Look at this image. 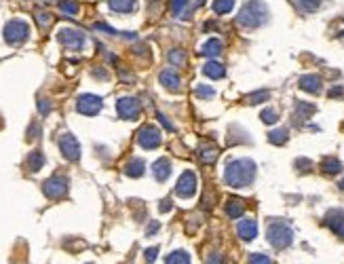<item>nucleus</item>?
<instances>
[{"label": "nucleus", "instance_id": "f257e3e1", "mask_svg": "<svg viewBox=\"0 0 344 264\" xmlns=\"http://www.w3.org/2000/svg\"><path fill=\"white\" fill-rule=\"evenodd\" d=\"M255 178V165L249 158H236V161H230L226 165L224 171V180L228 186L232 188H245L249 186Z\"/></svg>", "mask_w": 344, "mask_h": 264}, {"label": "nucleus", "instance_id": "f03ea898", "mask_svg": "<svg viewBox=\"0 0 344 264\" xmlns=\"http://www.w3.org/2000/svg\"><path fill=\"white\" fill-rule=\"evenodd\" d=\"M268 17V8L264 2H260V0H249L239 13V23L241 25H247V28H258V25H262L264 21H266Z\"/></svg>", "mask_w": 344, "mask_h": 264}, {"label": "nucleus", "instance_id": "7ed1b4c3", "mask_svg": "<svg viewBox=\"0 0 344 264\" xmlns=\"http://www.w3.org/2000/svg\"><path fill=\"white\" fill-rule=\"evenodd\" d=\"M268 241H270V245L275 250H283V248H287L289 243H292V239H294V233H292V228H289L285 222H272L270 226H268Z\"/></svg>", "mask_w": 344, "mask_h": 264}, {"label": "nucleus", "instance_id": "20e7f679", "mask_svg": "<svg viewBox=\"0 0 344 264\" xmlns=\"http://www.w3.org/2000/svg\"><path fill=\"white\" fill-rule=\"evenodd\" d=\"M30 28L23 19H13L4 25V40L8 45H21V42L28 38Z\"/></svg>", "mask_w": 344, "mask_h": 264}, {"label": "nucleus", "instance_id": "39448f33", "mask_svg": "<svg viewBox=\"0 0 344 264\" xmlns=\"http://www.w3.org/2000/svg\"><path fill=\"white\" fill-rule=\"evenodd\" d=\"M42 192L49 197V199H61L68 195V180L61 178V175H53L49 178L45 184H42Z\"/></svg>", "mask_w": 344, "mask_h": 264}, {"label": "nucleus", "instance_id": "423d86ee", "mask_svg": "<svg viewBox=\"0 0 344 264\" xmlns=\"http://www.w3.org/2000/svg\"><path fill=\"white\" fill-rule=\"evenodd\" d=\"M59 150L68 161H78L81 158V146H78L76 137L72 133H64L59 137Z\"/></svg>", "mask_w": 344, "mask_h": 264}, {"label": "nucleus", "instance_id": "0eeeda50", "mask_svg": "<svg viewBox=\"0 0 344 264\" xmlns=\"http://www.w3.org/2000/svg\"><path fill=\"white\" fill-rule=\"evenodd\" d=\"M137 142L142 148H146V150H152V148H156L158 144H161V131H158L156 127H152V125H146V127L139 129Z\"/></svg>", "mask_w": 344, "mask_h": 264}, {"label": "nucleus", "instance_id": "6e6552de", "mask_svg": "<svg viewBox=\"0 0 344 264\" xmlns=\"http://www.w3.org/2000/svg\"><path fill=\"white\" fill-rule=\"evenodd\" d=\"M76 110L81 114H87V117H95L100 110H102V98L98 95H81L76 102Z\"/></svg>", "mask_w": 344, "mask_h": 264}, {"label": "nucleus", "instance_id": "1a4fd4ad", "mask_svg": "<svg viewBox=\"0 0 344 264\" xmlns=\"http://www.w3.org/2000/svg\"><path fill=\"white\" fill-rule=\"evenodd\" d=\"M175 192H178L180 197H184V199L192 197L197 192V175L192 173V171H184L180 175L178 184H175Z\"/></svg>", "mask_w": 344, "mask_h": 264}, {"label": "nucleus", "instance_id": "9d476101", "mask_svg": "<svg viewBox=\"0 0 344 264\" xmlns=\"http://www.w3.org/2000/svg\"><path fill=\"white\" fill-rule=\"evenodd\" d=\"M59 42L61 45H66L70 49H81L85 45V34L78 32V30H70V28H64L59 30Z\"/></svg>", "mask_w": 344, "mask_h": 264}, {"label": "nucleus", "instance_id": "9b49d317", "mask_svg": "<svg viewBox=\"0 0 344 264\" xmlns=\"http://www.w3.org/2000/svg\"><path fill=\"white\" fill-rule=\"evenodd\" d=\"M116 108H118L120 117L127 119V121H135L139 117V102L133 100V98H122Z\"/></svg>", "mask_w": 344, "mask_h": 264}, {"label": "nucleus", "instance_id": "f8f14e48", "mask_svg": "<svg viewBox=\"0 0 344 264\" xmlns=\"http://www.w3.org/2000/svg\"><path fill=\"white\" fill-rule=\"evenodd\" d=\"M325 224H328L334 233L344 239V211L342 209H332L328 216H325Z\"/></svg>", "mask_w": 344, "mask_h": 264}, {"label": "nucleus", "instance_id": "ddd939ff", "mask_svg": "<svg viewBox=\"0 0 344 264\" xmlns=\"http://www.w3.org/2000/svg\"><path fill=\"white\" fill-rule=\"evenodd\" d=\"M236 233H239V237L243 241H251V239H255V235H258V224H255V220L245 218L239 222V226H236Z\"/></svg>", "mask_w": 344, "mask_h": 264}, {"label": "nucleus", "instance_id": "4468645a", "mask_svg": "<svg viewBox=\"0 0 344 264\" xmlns=\"http://www.w3.org/2000/svg\"><path fill=\"white\" fill-rule=\"evenodd\" d=\"M161 83L167 87L169 91H178L182 87V81H180V74L175 72V70H165V72H161Z\"/></svg>", "mask_w": 344, "mask_h": 264}, {"label": "nucleus", "instance_id": "2eb2a0df", "mask_svg": "<svg viewBox=\"0 0 344 264\" xmlns=\"http://www.w3.org/2000/svg\"><path fill=\"white\" fill-rule=\"evenodd\" d=\"M203 74L205 76H209V78H222L224 74H226V70H224V66L220 64V61H214V59H209L205 66H203Z\"/></svg>", "mask_w": 344, "mask_h": 264}, {"label": "nucleus", "instance_id": "dca6fc26", "mask_svg": "<svg viewBox=\"0 0 344 264\" xmlns=\"http://www.w3.org/2000/svg\"><path fill=\"white\" fill-rule=\"evenodd\" d=\"M300 87L304 91H311V93H319L321 91V78L315 76V74H306L300 78Z\"/></svg>", "mask_w": 344, "mask_h": 264}, {"label": "nucleus", "instance_id": "f3484780", "mask_svg": "<svg viewBox=\"0 0 344 264\" xmlns=\"http://www.w3.org/2000/svg\"><path fill=\"white\" fill-rule=\"evenodd\" d=\"M171 173V163L167 161V158H158V161L154 163V178L158 182H165L167 178H169Z\"/></svg>", "mask_w": 344, "mask_h": 264}, {"label": "nucleus", "instance_id": "a211bd4d", "mask_svg": "<svg viewBox=\"0 0 344 264\" xmlns=\"http://www.w3.org/2000/svg\"><path fill=\"white\" fill-rule=\"evenodd\" d=\"M220 53H222V42H220L218 38H209L205 45L201 47V55H207V57H218Z\"/></svg>", "mask_w": 344, "mask_h": 264}, {"label": "nucleus", "instance_id": "6ab92c4d", "mask_svg": "<svg viewBox=\"0 0 344 264\" xmlns=\"http://www.w3.org/2000/svg\"><path fill=\"white\" fill-rule=\"evenodd\" d=\"M42 165H45V154H42L40 150L30 152L28 158H25V167H28V169H30L32 173H36Z\"/></svg>", "mask_w": 344, "mask_h": 264}, {"label": "nucleus", "instance_id": "aec40b11", "mask_svg": "<svg viewBox=\"0 0 344 264\" xmlns=\"http://www.w3.org/2000/svg\"><path fill=\"white\" fill-rule=\"evenodd\" d=\"M144 169H146V163L142 161V158H131V161L127 163V167H125V173L131 175V178H139V175L144 173Z\"/></svg>", "mask_w": 344, "mask_h": 264}, {"label": "nucleus", "instance_id": "412c9836", "mask_svg": "<svg viewBox=\"0 0 344 264\" xmlns=\"http://www.w3.org/2000/svg\"><path fill=\"white\" fill-rule=\"evenodd\" d=\"M243 211H245V205H243L241 199H228V203H226V214L228 216H230V218H241Z\"/></svg>", "mask_w": 344, "mask_h": 264}, {"label": "nucleus", "instance_id": "4be33fe9", "mask_svg": "<svg viewBox=\"0 0 344 264\" xmlns=\"http://www.w3.org/2000/svg\"><path fill=\"white\" fill-rule=\"evenodd\" d=\"M110 8L116 13H129L135 8V0H110Z\"/></svg>", "mask_w": 344, "mask_h": 264}, {"label": "nucleus", "instance_id": "5701e85b", "mask_svg": "<svg viewBox=\"0 0 344 264\" xmlns=\"http://www.w3.org/2000/svg\"><path fill=\"white\" fill-rule=\"evenodd\" d=\"M190 4V0H173L171 2V11L175 17H182V19H186V17L190 15V11H186Z\"/></svg>", "mask_w": 344, "mask_h": 264}, {"label": "nucleus", "instance_id": "b1692460", "mask_svg": "<svg viewBox=\"0 0 344 264\" xmlns=\"http://www.w3.org/2000/svg\"><path fill=\"white\" fill-rule=\"evenodd\" d=\"M294 4L300 8L302 13H313L321 6V0H294Z\"/></svg>", "mask_w": 344, "mask_h": 264}, {"label": "nucleus", "instance_id": "393cba45", "mask_svg": "<svg viewBox=\"0 0 344 264\" xmlns=\"http://www.w3.org/2000/svg\"><path fill=\"white\" fill-rule=\"evenodd\" d=\"M165 264H190V258H188L186 252H173L167 256Z\"/></svg>", "mask_w": 344, "mask_h": 264}, {"label": "nucleus", "instance_id": "a878e982", "mask_svg": "<svg viewBox=\"0 0 344 264\" xmlns=\"http://www.w3.org/2000/svg\"><path fill=\"white\" fill-rule=\"evenodd\" d=\"M234 6V0H214V11L218 15H224V13H230Z\"/></svg>", "mask_w": 344, "mask_h": 264}, {"label": "nucleus", "instance_id": "bb28decb", "mask_svg": "<svg viewBox=\"0 0 344 264\" xmlns=\"http://www.w3.org/2000/svg\"><path fill=\"white\" fill-rule=\"evenodd\" d=\"M268 142L270 144H285L287 142V129H275V131H270V135H268Z\"/></svg>", "mask_w": 344, "mask_h": 264}, {"label": "nucleus", "instance_id": "cd10ccee", "mask_svg": "<svg viewBox=\"0 0 344 264\" xmlns=\"http://www.w3.org/2000/svg\"><path fill=\"white\" fill-rule=\"evenodd\" d=\"M321 167H323L325 173H338L342 169V165H340L338 158H325V161L321 163Z\"/></svg>", "mask_w": 344, "mask_h": 264}, {"label": "nucleus", "instance_id": "c85d7f7f", "mask_svg": "<svg viewBox=\"0 0 344 264\" xmlns=\"http://www.w3.org/2000/svg\"><path fill=\"white\" fill-rule=\"evenodd\" d=\"M313 112H315V106H311V104H302V102H300V104H298V108H296V117H298V119H308Z\"/></svg>", "mask_w": 344, "mask_h": 264}, {"label": "nucleus", "instance_id": "c756f323", "mask_svg": "<svg viewBox=\"0 0 344 264\" xmlns=\"http://www.w3.org/2000/svg\"><path fill=\"white\" fill-rule=\"evenodd\" d=\"M195 93H197V98L207 100V98H214V95H216V89H214V87H207V85H197Z\"/></svg>", "mask_w": 344, "mask_h": 264}, {"label": "nucleus", "instance_id": "7c9ffc66", "mask_svg": "<svg viewBox=\"0 0 344 264\" xmlns=\"http://www.w3.org/2000/svg\"><path fill=\"white\" fill-rule=\"evenodd\" d=\"M268 98H270L268 91H255L251 95H247V102H249V104H260V102H266Z\"/></svg>", "mask_w": 344, "mask_h": 264}, {"label": "nucleus", "instance_id": "2f4dec72", "mask_svg": "<svg viewBox=\"0 0 344 264\" xmlns=\"http://www.w3.org/2000/svg\"><path fill=\"white\" fill-rule=\"evenodd\" d=\"M201 158L205 163H214L216 158H218V150H216V148H203V150H201Z\"/></svg>", "mask_w": 344, "mask_h": 264}, {"label": "nucleus", "instance_id": "473e14b6", "mask_svg": "<svg viewBox=\"0 0 344 264\" xmlns=\"http://www.w3.org/2000/svg\"><path fill=\"white\" fill-rule=\"evenodd\" d=\"M59 8L64 11L66 15H74L76 11H78V4L74 2V0H64V2L59 4Z\"/></svg>", "mask_w": 344, "mask_h": 264}, {"label": "nucleus", "instance_id": "72a5a7b5", "mask_svg": "<svg viewBox=\"0 0 344 264\" xmlns=\"http://www.w3.org/2000/svg\"><path fill=\"white\" fill-rule=\"evenodd\" d=\"M169 59L173 61L175 66H184V64H186V55H184L182 51H171L169 53Z\"/></svg>", "mask_w": 344, "mask_h": 264}, {"label": "nucleus", "instance_id": "f704fd0d", "mask_svg": "<svg viewBox=\"0 0 344 264\" xmlns=\"http://www.w3.org/2000/svg\"><path fill=\"white\" fill-rule=\"evenodd\" d=\"M249 264H272V262H270L268 256H264V254H251Z\"/></svg>", "mask_w": 344, "mask_h": 264}, {"label": "nucleus", "instance_id": "c9c22d12", "mask_svg": "<svg viewBox=\"0 0 344 264\" xmlns=\"http://www.w3.org/2000/svg\"><path fill=\"white\" fill-rule=\"evenodd\" d=\"M262 121L264 123H268V125H272V123H277V112L275 110H270V108H266L262 112Z\"/></svg>", "mask_w": 344, "mask_h": 264}, {"label": "nucleus", "instance_id": "e433bc0d", "mask_svg": "<svg viewBox=\"0 0 344 264\" xmlns=\"http://www.w3.org/2000/svg\"><path fill=\"white\" fill-rule=\"evenodd\" d=\"M38 23L42 25V28H47V25L51 23V15L49 13H38Z\"/></svg>", "mask_w": 344, "mask_h": 264}, {"label": "nucleus", "instance_id": "4c0bfd02", "mask_svg": "<svg viewBox=\"0 0 344 264\" xmlns=\"http://www.w3.org/2000/svg\"><path fill=\"white\" fill-rule=\"evenodd\" d=\"M156 254H158V248L146 250V260H148V262H154V260H156Z\"/></svg>", "mask_w": 344, "mask_h": 264}, {"label": "nucleus", "instance_id": "58836bf2", "mask_svg": "<svg viewBox=\"0 0 344 264\" xmlns=\"http://www.w3.org/2000/svg\"><path fill=\"white\" fill-rule=\"evenodd\" d=\"M38 131H40V129H38V125H32V127H30V131H28V139H36V137H38V135H36Z\"/></svg>", "mask_w": 344, "mask_h": 264}, {"label": "nucleus", "instance_id": "ea45409f", "mask_svg": "<svg viewBox=\"0 0 344 264\" xmlns=\"http://www.w3.org/2000/svg\"><path fill=\"white\" fill-rule=\"evenodd\" d=\"M158 121H161V123H163V125H165V129H169V131H173V125H171V123H169V121H167V117H163V114H158Z\"/></svg>", "mask_w": 344, "mask_h": 264}, {"label": "nucleus", "instance_id": "a19ab883", "mask_svg": "<svg viewBox=\"0 0 344 264\" xmlns=\"http://www.w3.org/2000/svg\"><path fill=\"white\" fill-rule=\"evenodd\" d=\"M158 231V222H152V224H150V228H148V231H146V235L150 237V235H154Z\"/></svg>", "mask_w": 344, "mask_h": 264}, {"label": "nucleus", "instance_id": "79ce46f5", "mask_svg": "<svg viewBox=\"0 0 344 264\" xmlns=\"http://www.w3.org/2000/svg\"><path fill=\"white\" fill-rule=\"evenodd\" d=\"M209 264H222V258H220V254H214V256L209 258Z\"/></svg>", "mask_w": 344, "mask_h": 264}, {"label": "nucleus", "instance_id": "37998d69", "mask_svg": "<svg viewBox=\"0 0 344 264\" xmlns=\"http://www.w3.org/2000/svg\"><path fill=\"white\" fill-rule=\"evenodd\" d=\"M158 209H161V211H169V209H171V205H169V201H163V203H161V205H158Z\"/></svg>", "mask_w": 344, "mask_h": 264}, {"label": "nucleus", "instance_id": "c03bdc74", "mask_svg": "<svg viewBox=\"0 0 344 264\" xmlns=\"http://www.w3.org/2000/svg\"><path fill=\"white\" fill-rule=\"evenodd\" d=\"M342 93H344L342 89H332L330 91V98H338V95H342Z\"/></svg>", "mask_w": 344, "mask_h": 264}, {"label": "nucleus", "instance_id": "a18cd8bd", "mask_svg": "<svg viewBox=\"0 0 344 264\" xmlns=\"http://www.w3.org/2000/svg\"><path fill=\"white\" fill-rule=\"evenodd\" d=\"M340 188H342V190H344V180H342V182H340Z\"/></svg>", "mask_w": 344, "mask_h": 264}]
</instances>
